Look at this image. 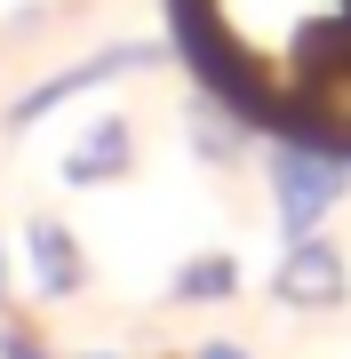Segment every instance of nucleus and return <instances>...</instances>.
<instances>
[{
    "mask_svg": "<svg viewBox=\"0 0 351 359\" xmlns=\"http://www.w3.org/2000/svg\"><path fill=\"white\" fill-rule=\"evenodd\" d=\"M0 359H56V351H48V335L25 311H0Z\"/></svg>",
    "mask_w": 351,
    "mask_h": 359,
    "instance_id": "obj_8",
    "label": "nucleus"
},
{
    "mask_svg": "<svg viewBox=\"0 0 351 359\" xmlns=\"http://www.w3.org/2000/svg\"><path fill=\"white\" fill-rule=\"evenodd\" d=\"M25 271H32V287L48 295V304H64V295L88 287V248L72 240L64 216H32L25 224Z\"/></svg>",
    "mask_w": 351,
    "mask_h": 359,
    "instance_id": "obj_5",
    "label": "nucleus"
},
{
    "mask_svg": "<svg viewBox=\"0 0 351 359\" xmlns=\"http://www.w3.org/2000/svg\"><path fill=\"white\" fill-rule=\"evenodd\" d=\"M192 152L208 168H232L247 152V120L232 112V104H216V96H192Z\"/></svg>",
    "mask_w": 351,
    "mask_h": 359,
    "instance_id": "obj_7",
    "label": "nucleus"
},
{
    "mask_svg": "<svg viewBox=\"0 0 351 359\" xmlns=\"http://www.w3.org/2000/svg\"><path fill=\"white\" fill-rule=\"evenodd\" d=\"M0 311H8V248H0Z\"/></svg>",
    "mask_w": 351,
    "mask_h": 359,
    "instance_id": "obj_10",
    "label": "nucleus"
},
{
    "mask_svg": "<svg viewBox=\"0 0 351 359\" xmlns=\"http://www.w3.org/2000/svg\"><path fill=\"white\" fill-rule=\"evenodd\" d=\"M152 65H168V48H160V40H112V48H96V56H80V65H64V72L32 80V88L8 104V128H32V120H48L56 104L104 88V80H120V72H152Z\"/></svg>",
    "mask_w": 351,
    "mask_h": 359,
    "instance_id": "obj_2",
    "label": "nucleus"
},
{
    "mask_svg": "<svg viewBox=\"0 0 351 359\" xmlns=\"http://www.w3.org/2000/svg\"><path fill=\"white\" fill-rule=\"evenodd\" d=\"M272 304H287V311H343L351 304V256L327 231L287 240L280 264H272Z\"/></svg>",
    "mask_w": 351,
    "mask_h": 359,
    "instance_id": "obj_3",
    "label": "nucleus"
},
{
    "mask_svg": "<svg viewBox=\"0 0 351 359\" xmlns=\"http://www.w3.org/2000/svg\"><path fill=\"white\" fill-rule=\"evenodd\" d=\"M136 168V128L120 112H96L88 128H80L72 144H64V160H56V176L72 184V192H96V184H120Z\"/></svg>",
    "mask_w": 351,
    "mask_h": 359,
    "instance_id": "obj_4",
    "label": "nucleus"
},
{
    "mask_svg": "<svg viewBox=\"0 0 351 359\" xmlns=\"http://www.w3.org/2000/svg\"><path fill=\"white\" fill-rule=\"evenodd\" d=\"M80 359H112V351H80Z\"/></svg>",
    "mask_w": 351,
    "mask_h": 359,
    "instance_id": "obj_11",
    "label": "nucleus"
},
{
    "mask_svg": "<svg viewBox=\"0 0 351 359\" xmlns=\"http://www.w3.org/2000/svg\"><path fill=\"white\" fill-rule=\"evenodd\" d=\"M240 280H247V271H240L232 248H200V256H184V264H176L168 295H176V304H232Z\"/></svg>",
    "mask_w": 351,
    "mask_h": 359,
    "instance_id": "obj_6",
    "label": "nucleus"
},
{
    "mask_svg": "<svg viewBox=\"0 0 351 359\" xmlns=\"http://www.w3.org/2000/svg\"><path fill=\"white\" fill-rule=\"evenodd\" d=\"M192 359H256V351H247V344H232V335H216V344H200Z\"/></svg>",
    "mask_w": 351,
    "mask_h": 359,
    "instance_id": "obj_9",
    "label": "nucleus"
},
{
    "mask_svg": "<svg viewBox=\"0 0 351 359\" xmlns=\"http://www.w3.org/2000/svg\"><path fill=\"white\" fill-rule=\"evenodd\" d=\"M263 184H272L280 240H303V231H319L336 216V200L351 192V160L319 152V144H303V136H280L272 152H263Z\"/></svg>",
    "mask_w": 351,
    "mask_h": 359,
    "instance_id": "obj_1",
    "label": "nucleus"
}]
</instances>
